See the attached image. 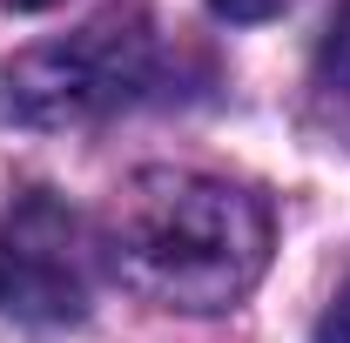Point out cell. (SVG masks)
I'll use <instances>...</instances> for the list:
<instances>
[{
  "mask_svg": "<svg viewBox=\"0 0 350 343\" xmlns=\"http://www.w3.org/2000/svg\"><path fill=\"white\" fill-rule=\"evenodd\" d=\"M101 256L135 297L182 316H216L269 269V209L222 175L142 169L108 202Z\"/></svg>",
  "mask_w": 350,
  "mask_h": 343,
  "instance_id": "cell-1",
  "label": "cell"
},
{
  "mask_svg": "<svg viewBox=\"0 0 350 343\" xmlns=\"http://www.w3.org/2000/svg\"><path fill=\"white\" fill-rule=\"evenodd\" d=\"M155 87V34L142 20H94L68 41L27 47L0 74V115L14 128H81Z\"/></svg>",
  "mask_w": 350,
  "mask_h": 343,
  "instance_id": "cell-2",
  "label": "cell"
},
{
  "mask_svg": "<svg viewBox=\"0 0 350 343\" xmlns=\"http://www.w3.org/2000/svg\"><path fill=\"white\" fill-rule=\"evenodd\" d=\"M94 229L61 195L27 189L0 215V316L27 330H68L94 303Z\"/></svg>",
  "mask_w": 350,
  "mask_h": 343,
  "instance_id": "cell-3",
  "label": "cell"
},
{
  "mask_svg": "<svg viewBox=\"0 0 350 343\" xmlns=\"http://www.w3.org/2000/svg\"><path fill=\"white\" fill-rule=\"evenodd\" d=\"M317 87L330 101H350V0H337V14L317 41Z\"/></svg>",
  "mask_w": 350,
  "mask_h": 343,
  "instance_id": "cell-4",
  "label": "cell"
},
{
  "mask_svg": "<svg viewBox=\"0 0 350 343\" xmlns=\"http://www.w3.org/2000/svg\"><path fill=\"white\" fill-rule=\"evenodd\" d=\"M209 7H216L222 20H243V27H250V20H276V14L297 7V0H209Z\"/></svg>",
  "mask_w": 350,
  "mask_h": 343,
  "instance_id": "cell-5",
  "label": "cell"
},
{
  "mask_svg": "<svg viewBox=\"0 0 350 343\" xmlns=\"http://www.w3.org/2000/svg\"><path fill=\"white\" fill-rule=\"evenodd\" d=\"M317 343H350V276H344V290L330 297V310H323V323H317Z\"/></svg>",
  "mask_w": 350,
  "mask_h": 343,
  "instance_id": "cell-6",
  "label": "cell"
},
{
  "mask_svg": "<svg viewBox=\"0 0 350 343\" xmlns=\"http://www.w3.org/2000/svg\"><path fill=\"white\" fill-rule=\"evenodd\" d=\"M0 7H47V0H0Z\"/></svg>",
  "mask_w": 350,
  "mask_h": 343,
  "instance_id": "cell-7",
  "label": "cell"
}]
</instances>
